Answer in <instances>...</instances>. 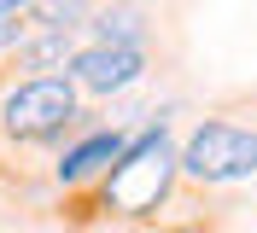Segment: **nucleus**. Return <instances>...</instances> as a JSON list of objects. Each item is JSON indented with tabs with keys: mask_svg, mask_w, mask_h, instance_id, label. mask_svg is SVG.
Instances as JSON below:
<instances>
[{
	"mask_svg": "<svg viewBox=\"0 0 257 233\" xmlns=\"http://www.w3.org/2000/svg\"><path fill=\"white\" fill-rule=\"evenodd\" d=\"M170 175H176V152L164 140V123L146 128L135 146H123L111 169H105V204L117 216H152L170 192Z\"/></svg>",
	"mask_w": 257,
	"mask_h": 233,
	"instance_id": "f257e3e1",
	"label": "nucleus"
},
{
	"mask_svg": "<svg viewBox=\"0 0 257 233\" xmlns=\"http://www.w3.org/2000/svg\"><path fill=\"white\" fill-rule=\"evenodd\" d=\"M76 117V88L64 76H30L0 99V128L12 140H53Z\"/></svg>",
	"mask_w": 257,
	"mask_h": 233,
	"instance_id": "f03ea898",
	"label": "nucleus"
},
{
	"mask_svg": "<svg viewBox=\"0 0 257 233\" xmlns=\"http://www.w3.org/2000/svg\"><path fill=\"white\" fill-rule=\"evenodd\" d=\"M181 169L199 175V181H240L257 169V134L234 123H205L193 128L187 152H181Z\"/></svg>",
	"mask_w": 257,
	"mask_h": 233,
	"instance_id": "7ed1b4c3",
	"label": "nucleus"
},
{
	"mask_svg": "<svg viewBox=\"0 0 257 233\" xmlns=\"http://www.w3.org/2000/svg\"><path fill=\"white\" fill-rule=\"evenodd\" d=\"M146 70V59H141V47H82V53H70V76L82 82L88 93H117V88H128V82Z\"/></svg>",
	"mask_w": 257,
	"mask_h": 233,
	"instance_id": "20e7f679",
	"label": "nucleus"
},
{
	"mask_svg": "<svg viewBox=\"0 0 257 233\" xmlns=\"http://www.w3.org/2000/svg\"><path fill=\"white\" fill-rule=\"evenodd\" d=\"M117 157H123V134H88L82 146H70V152H64L59 181H64V186H70V181H88V175L111 169Z\"/></svg>",
	"mask_w": 257,
	"mask_h": 233,
	"instance_id": "39448f33",
	"label": "nucleus"
},
{
	"mask_svg": "<svg viewBox=\"0 0 257 233\" xmlns=\"http://www.w3.org/2000/svg\"><path fill=\"white\" fill-rule=\"evenodd\" d=\"M18 70H64V59H70V35L64 30H41L35 41H18Z\"/></svg>",
	"mask_w": 257,
	"mask_h": 233,
	"instance_id": "423d86ee",
	"label": "nucleus"
},
{
	"mask_svg": "<svg viewBox=\"0 0 257 233\" xmlns=\"http://www.w3.org/2000/svg\"><path fill=\"white\" fill-rule=\"evenodd\" d=\"M94 24H99V35H105V47H135L141 41V12H135V6H111V12H99Z\"/></svg>",
	"mask_w": 257,
	"mask_h": 233,
	"instance_id": "0eeeda50",
	"label": "nucleus"
},
{
	"mask_svg": "<svg viewBox=\"0 0 257 233\" xmlns=\"http://www.w3.org/2000/svg\"><path fill=\"white\" fill-rule=\"evenodd\" d=\"M35 18H41V30H76L82 18H88V0H35Z\"/></svg>",
	"mask_w": 257,
	"mask_h": 233,
	"instance_id": "6e6552de",
	"label": "nucleus"
},
{
	"mask_svg": "<svg viewBox=\"0 0 257 233\" xmlns=\"http://www.w3.org/2000/svg\"><path fill=\"white\" fill-rule=\"evenodd\" d=\"M24 6H30V0H0V18H18Z\"/></svg>",
	"mask_w": 257,
	"mask_h": 233,
	"instance_id": "1a4fd4ad",
	"label": "nucleus"
},
{
	"mask_svg": "<svg viewBox=\"0 0 257 233\" xmlns=\"http://www.w3.org/2000/svg\"><path fill=\"white\" fill-rule=\"evenodd\" d=\"M170 233H181V227H170Z\"/></svg>",
	"mask_w": 257,
	"mask_h": 233,
	"instance_id": "9d476101",
	"label": "nucleus"
}]
</instances>
